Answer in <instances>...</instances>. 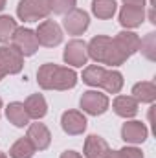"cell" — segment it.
I'll list each match as a JSON object with an SVG mask.
<instances>
[{"mask_svg": "<svg viewBox=\"0 0 156 158\" xmlns=\"http://www.w3.org/2000/svg\"><path fill=\"white\" fill-rule=\"evenodd\" d=\"M37 83L44 90H68V88L76 86L77 74H76L74 68L46 63L37 72Z\"/></svg>", "mask_w": 156, "mask_h": 158, "instance_id": "obj_1", "label": "cell"}, {"mask_svg": "<svg viewBox=\"0 0 156 158\" xmlns=\"http://www.w3.org/2000/svg\"><path fill=\"white\" fill-rule=\"evenodd\" d=\"M88 59L96 61L97 64H110V66H119L127 61V57L117 50L114 44V39L107 35H97L86 44Z\"/></svg>", "mask_w": 156, "mask_h": 158, "instance_id": "obj_2", "label": "cell"}, {"mask_svg": "<svg viewBox=\"0 0 156 158\" xmlns=\"http://www.w3.org/2000/svg\"><path fill=\"white\" fill-rule=\"evenodd\" d=\"M48 0H20L17 6V17L24 22H39L50 15Z\"/></svg>", "mask_w": 156, "mask_h": 158, "instance_id": "obj_3", "label": "cell"}, {"mask_svg": "<svg viewBox=\"0 0 156 158\" xmlns=\"http://www.w3.org/2000/svg\"><path fill=\"white\" fill-rule=\"evenodd\" d=\"M24 66V57L20 55V52L17 48H13L11 44H4L0 46V81L6 77L7 74H18Z\"/></svg>", "mask_w": 156, "mask_h": 158, "instance_id": "obj_4", "label": "cell"}, {"mask_svg": "<svg viewBox=\"0 0 156 158\" xmlns=\"http://www.w3.org/2000/svg\"><path fill=\"white\" fill-rule=\"evenodd\" d=\"M9 42H11L13 48H17L20 52L22 57H30V55H33L39 50L37 35L30 28H17V31L13 33V37H11Z\"/></svg>", "mask_w": 156, "mask_h": 158, "instance_id": "obj_5", "label": "cell"}, {"mask_svg": "<svg viewBox=\"0 0 156 158\" xmlns=\"http://www.w3.org/2000/svg\"><path fill=\"white\" fill-rule=\"evenodd\" d=\"M79 103H81L83 112H86L90 116H101L109 109V98H107V94H103L99 90H86V92H83Z\"/></svg>", "mask_w": 156, "mask_h": 158, "instance_id": "obj_6", "label": "cell"}, {"mask_svg": "<svg viewBox=\"0 0 156 158\" xmlns=\"http://www.w3.org/2000/svg\"><path fill=\"white\" fill-rule=\"evenodd\" d=\"M35 35H37L39 44L46 46V48H53V46L61 44V40H63V30L53 20H42L39 24V28H37V31H35Z\"/></svg>", "mask_w": 156, "mask_h": 158, "instance_id": "obj_7", "label": "cell"}, {"mask_svg": "<svg viewBox=\"0 0 156 158\" xmlns=\"http://www.w3.org/2000/svg\"><path fill=\"white\" fill-rule=\"evenodd\" d=\"M88 24H90L88 13L83 9H77V7L68 11L64 15V20H63V26L68 31V35H83L88 30Z\"/></svg>", "mask_w": 156, "mask_h": 158, "instance_id": "obj_8", "label": "cell"}, {"mask_svg": "<svg viewBox=\"0 0 156 158\" xmlns=\"http://www.w3.org/2000/svg\"><path fill=\"white\" fill-rule=\"evenodd\" d=\"M63 59L66 64L70 66H83L88 63V52H86V42L79 39H72L66 48H64V53H63Z\"/></svg>", "mask_w": 156, "mask_h": 158, "instance_id": "obj_9", "label": "cell"}, {"mask_svg": "<svg viewBox=\"0 0 156 158\" xmlns=\"http://www.w3.org/2000/svg\"><path fill=\"white\" fill-rule=\"evenodd\" d=\"M61 127L66 134L70 136H79L86 131V118L79 110H66L61 116Z\"/></svg>", "mask_w": 156, "mask_h": 158, "instance_id": "obj_10", "label": "cell"}, {"mask_svg": "<svg viewBox=\"0 0 156 158\" xmlns=\"http://www.w3.org/2000/svg\"><path fill=\"white\" fill-rule=\"evenodd\" d=\"M149 136V129L145 127V123L142 121H127L123 123L121 127V138L127 142V143H132V145H138V143H143Z\"/></svg>", "mask_w": 156, "mask_h": 158, "instance_id": "obj_11", "label": "cell"}, {"mask_svg": "<svg viewBox=\"0 0 156 158\" xmlns=\"http://www.w3.org/2000/svg\"><path fill=\"white\" fill-rule=\"evenodd\" d=\"M26 138L33 143L35 151H44V149H48V147H50V142H51V134H50L48 127H46L44 123H39V121H37V123H31V125L28 127Z\"/></svg>", "mask_w": 156, "mask_h": 158, "instance_id": "obj_12", "label": "cell"}, {"mask_svg": "<svg viewBox=\"0 0 156 158\" xmlns=\"http://www.w3.org/2000/svg\"><path fill=\"white\" fill-rule=\"evenodd\" d=\"M140 40L142 39H140L134 31H129V30L125 31V30H123V31H119L116 37H114V44L117 46V50L129 59L130 55H134V53L140 50Z\"/></svg>", "mask_w": 156, "mask_h": 158, "instance_id": "obj_13", "label": "cell"}, {"mask_svg": "<svg viewBox=\"0 0 156 158\" xmlns=\"http://www.w3.org/2000/svg\"><path fill=\"white\" fill-rule=\"evenodd\" d=\"M145 20V7H132V6H123L119 11V22L123 28H138Z\"/></svg>", "mask_w": 156, "mask_h": 158, "instance_id": "obj_14", "label": "cell"}, {"mask_svg": "<svg viewBox=\"0 0 156 158\" xmlns=\"http://www.w3.org/2000/svg\"><path fill=\"white\" fill-rule=\"evenodd\" d=\"M109 151L110 147L107 140L97 134H90L84 140V158H105Z\"/></svg>", "mask_w": 156, "mask_h": 158, "instance_id": "obj_15", "label": "cell"}, {"mask_svg": "<svg viewBox=\"0 0 156 158\" xmlns=\"http://www.w3.org/2000/svg\"><path fill=\"white\" fill-rule=\"evenodd\" d=\"M24 109H26L30 119H37V121L44 118L48 112V105H46V99L42 98V94H31L24 101Z\"/></svg>", "mask_w": 156, "mask_h": 158, "instance_id": "obj_16", "label": "cell"}, {"mask_svg": "<svg viewBox=\"0 0 156 158\" xmlns=\"http://www.w3.org/2000/svg\"><path fill=\"white\" fill-rule=\"evenodd\" d=\"M112 109L121 118H134L138 114V101L132 96H117L112 103Z\"/></svg>", "mask_w": 156, "mask_h": 158, "instance_id": "obj_17", "label": "cell"}, {"mask_svg": "<svg viewBox=\"0 0 156 158\" xmlns=\"http://www.w3.org/2000/svg\"><path fill=\"white\" fill-rule=\"evenodd\" d=\"M6 116L9 119V123H13L15 127H26L30 125V116L24 109V103L20 101H13L6 107Z\"/></svg>", "mask_w": 156, "mask_h": 158, "instance_id": "obj_18", "label": "cell"}, {"mask_svg": "<svg viewBox=\"0 0 156 158\" xmlns=\"http://www.w3.org/2000/svg\"><path fill=\"white\" fill-rule=\"evenodd\" d=\"M132 98L138 103H154L156 99V86L151 81H140L132 86Z\"/></svg>", "mask_w": 156, "mask_h": 158, "instance_id": "obj_19", "label": "cell"}, {"mask_svg": "<svg viewBox=\"0 0 156 158\" xmlns=\"http://www.w3.org/2000/svg\"><path fill=\"white\" fill-rule=\"evenodd\" d=\"M105 76H107V68H103L99 64H90L83 70V83H86L88 86H94V88H101Z\"/></svg>", "mask_w": 156, "mask_h": 158, "instance_id": "obj_20", "label": "cell"}, {"mask_svg": "<svg viewBox=\"0 0 156 158\" xmlns=\"http://www.w3.org/2000/svg\"><path fill=\"white\" fill-rule=\"evenodd\" d=\"M116 0H92V13L101 20L112 19L116 13Z\"/></svg>", "mask_w": 156, "mask_h": 158, "instance_id": "obj_21", "label": "cell"}, {"mask_svg": "<svg viewBox=\"0 0 156 158\" xmlns=\"http://www.w3.org/2000/svg\"><path fill=\"white\" fill-rule=\"evenodd\" d=\"M33 155H35V147L28 138H18L9 149L11 158H31Z\"/></svg>", "mask_w": 156, "mask_h": 158, "instance_id": "obj_22", "label": "cell"}, {"mask_svg": "<svg viewBox=\"0 0 156 158\" xmlns=\"http://www.w3.org/2000/svg\"><path fill=\"white\" fill-rule=\"evenodd\" d=\"M101 88L109 94H119V90L123 88V76L117 70H107V76L103 79Z\"/></svg>", "mask_w": 156, "mask_h": 158, "instance_id": "obj_23", "label": "cell"}, {"mask_svg": "<svg viewBox=\"0 0 156 158\" xmlns=\"http://www.w3.org/2000/svg\"><path fill=\"white\" fill-rule=\"evenodd\" d=\"M17 20L13 19V17H9V15H0V42L2 44H6V42H9L11 37H13V33L17 31Z\"/></svg>", "mask_w": 156, "mask_h": 158, "instance_id": "obj_24", "label": "cell"}, {"mask_svg": "<svg viewBox=\"0 0 156 158\" xmlns=\"http://www.w3.org/2000/svg\"><path fill=\"white\" fill-rule=\"evenodd\" d=\"M140 50L142 53L149 59V61H154L156 59V33L151 31L145 35V39L140 40Z\"/></svg>", "mask_w": 156, "mask_h": 158, "instance_id": "obj_25", "label": "cell"}, {"mask_svg": "<svg viewBox=\"0 0 156 158\" xmlns=\"http://www.w3.org/2000/svg\"><path fill=\"white\" fill-rule=\"evenodd\" d=\"M77 0H48L50 11H53L55 15H66L68 11H72L76 7Z\"/></svg>", "mask_w": 156, "mask_h": 158, "instance_id": "obj_26", "label": "cell"}, {"mask_svg": "<svg viewBox=\"0 0 156 158\" xmlns=\"http://www.w3.org/2000/svg\"><path fill=\"white\" fill-rule=\"evenodd\" d=\"M105 158H143V153L142 149L138 147H123V149H117V151H109Z\"/></svg>", "mask_w": 156, "mask_h": 158, "instance_id": "obj_27", "label": "cell"}, {"mask_svg": "<svg viewBox=\"0 0 156 158\" xmlns=\"http://www.w3.org/2000/svg\"><path fill=\"white\" fill-rule=\"evenodd\" d=\"M123 4L132 7H145V0H123Z\"/></svg>", "mask_w": 156, "mask_h": 158, "instance_id": "obj_28", "label": "cell"}, {"mask_svg": "<svg viewBox=\"0 0 156 158\" xmlns=\"http://www.w3.org/2000/svg\"><path fill=\"white\" fill-rule=\"evenodd\" d=\"M61 158H83L79 153H76V151H64L63 155H61Z\"/></svg>", "mask_w": 156, "mask_h": 158, "instance_id": "obj_29", "label": "cell"}, {"mask_svg": "<svg viewBox=\"0 0 156 158\" xmlns=\"http://www.w3.org/2000/svg\"><path fill=\"white\" fill-rule=\"evenodd\" d=\"M149 20H151L153 24H156V17H154V7H151V11H149Z\"/></svg>", "mask_w": 156, "mask_h": 158, "instance_id": "obj_30", "label": "cell"}, {"mask_svg": "<svg viewBox=\"0 0 156 158\" xmlns=\"http://www.w3.org/2000/svg\"><path fill=\"white\" fill-rule=\"evenodd\" d=\"M4 7H6V0H0V11H2Z\"/></svg>", "mask_w": 156, "mask_h": 158, "instance_id": "obj_31", "label": "cell"}, {"mask_svg": "<svg viewBox=\"0 0 156 158\" xmlns=\"http://www.w3.org/2000/svg\"><path fill=\"white\" fill-rule=\"evenodd\" d=\"M0 158H7V156H6V153H2V151H0Z\"/></svg>", "mask_w": 156, "mask_h": 158, "instance_id": "obj_32", "label": "cell"}, {"mask_svg": "<svg viewBox=\"0 0 156 158\" xmlns=\"http://www.w3.org/2000/svg\"><path fill=\"white\" fill-rule=\"evenodd\" d=\"M0 109H2V99H0Z\"/></svg>", "mask_w": 156, "mask_h": 158, "instance_id": "obj_33", "label": "cell"}]
</instances>
